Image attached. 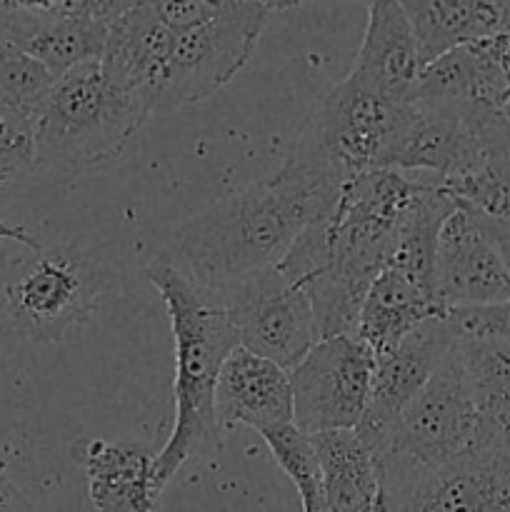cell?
I'll return each instance as SVG.
<instances>
[{
  "instance_id": "16",
  "label": "cell",
  "mask_w": 510,
  "mask_h": 512,
  "mask_svg": "<svg viewBox=\"0 0 510 512\" xmlns=\"http://www.w3.org/2000/svg\"><path fill=\"white\" fill-rule=\"evenodd\" d=\"M420 70L418 38L398 0H373L348 78L390 103H403Z\"/></svg>"
},
{
  "instance_id": "34",
  "label": "cell",
  "mask_w": 510,
  "mask_h": 512,
  "mask_svg": "<svg viewBox=\"0 0 510 512\" xmlns=\"http://www.w3.org/2000/svg\"><path fill=\"white\" fill-rule=\"evenodd\" d=\"M370 512H400V508H398V503L393 500V495H390L383 485H378V493H375L373 505H370Z\"/></svg>"
},
{
  "instance_id": "9",
  "label": "cell",
  "mask_w": 510,
  "mask_h": 512,
  "mask_svg": "<svg viewBox=\"0 0 510 512\" xmlns=\"http://www.w3.org/2000/svg\"><path fill=\"white\" fill-rule=\"evenodd\" d=\"M375 353L358 335L323 338L288 370L293 425L310 435L355 430L368 405Z\"/></svg>"
},
{
  "instance_id": "38",
  "label": "cell",
  "mask_w": 510,
  "mask_h": 512,
  "mask_svg": "<svg viewBox=\"0 0 510 512\" xmlns=\"http://www.w3.org/2000/svg\"><path fill=\"white\" fill-rule=\"evenodd\" d=\"M365 3H368V5H370V3H373V0H365Z\"/></svg>"
},
{
  "instance_id": "12",
  "label": "cell",
  "mask_w": 510,
  "mask_h": 512,
  "mask_svg": "<svg viewBox=\"0 0 510 512\" xmlns=\"http://www.w3.org/2000/svg\"><path fill=\"white\" fill-rule=\"evenodd\" d=\"M458 338V325L453 323L448 310L445 315L420 323L388 355L375 358L373 388L363 418L355 428L373 458H378L400 413L433 378Z\"/></svg>"
},
{
  "instance_id": "13",
  "label": "cell",
  "mask_w": 510,
  "mask_h": 512,
  "mask_svg": "<svg viewBox=\"0 0 510 512\" xmlns=\"http://www.w3.org/2000/svg\"><path fill=\"white\" fill-rule=\"evenodd\" d=\"M15 328L35 343H55L90 310L85 268L70 250L43 253L5 288Z\"/></svg>"
},
{
  "instance_id": "17",
  "label": "cell",
  "mask_w": 510,
  "mask_h": 512,
  "mask_svg": "<svg viewBox=\"0 0 510 512\" xmlns=\"http://www.w3.org/2000/svg\"><path fill=\"white\" fill-rule=\"evenodd\" d=\"M215 408L223 430L245 425L265 433L280 425H293L288 370L238 345L220 368Z\"/></svg>"
},
{
  "instance_id": "10",
  "label": "cell",
  "mask_w": 510,
  "mask_h": 512,
  "mask_svg": "<svg viewBox=\"0 0 510 512\" xmlns=\"http://www.w3.org/2000/svg\"><path fill=\"white\" fill-rule=\"evenodd\" d=\"M210 295L228 310L240 345L283 370H293L323 340L303 285L285 278L278 268Z\"/></svg>"
},
{
  "instance_id": "14",
  "label": "cell",
  "mask_w": 510,
  "mask_h": 512,
  "mask_svg": "<svg viewBox=\"0 0 510 512\" xmlns=\"http://www.w3.org/2000/svg\"><path fill=\"white\" fill-rule=\"evenodd\" d=\"M435 295L445 308L510 300V268L478 215L460 205L440 230Z\"/></svg>"
},
{
  "instance_id": "32",
  "label": "cell",
  "mask_w": 510,
  "mask_h": 512,
  "mask_svg": "<svg viewBox=\"0 0 510 512\" xmlns=\"http://www.w3.org/2000/svg\"><path fill=\"white\" fill-rule=\"evenodd\" d=\"M0 512H35L33 505L28 503L23 493L18 490V485L13 480H8L5 485H0Z\"/></svg>"
},
{
  "instance_id": "27",
  "label": "cell",
  "mask_w": 510,
  "mask_h": 512,
  "mask_svg": "<svg viewBox=\"0 0 510 512\" xmlns=\"http://www.w3.org/2000/svg\"><path fill=\"white\" fill-rule=\"evenodd\" d=\"M260 435L280 470L293 480L303 512H330L323 490V475H320L318 458H315L308 435L300 433L295 425H280Z\"/></svg>"
},
{
  "instance_id": "19",
  "label": "cell",
  "mask_w": 510,
  "mask_h": 512,
  "mask_svg": "<svg viewBox=\"0 0 510 512\" xmlns=\"http://www.w3.org/2000/svg\"><path fill=\"white\" fill-rule=\"evenodd\" d=\"M430 63L460 45L510 33V0H398Z\"/></svg>"
},
{
  "instance_id": "8",
  "label": "cell",
  "mask_w": 510,
  "mask_h": 512,
  "mask_svg": "<svg viewBox=\"0 0 510 512\" xmlns=\"http://www.w3.org/2000/svg\"><path fill=\"white\" fill-rule=\"evenodd\" d=\"M483 420L465 385L455 345L390 430L378 463L430 468L473 448Z\"/></svg>"
},
{
  "instance_id": "24",
  "label": "cell",
  "mask_w": 510,
  "mask_h": 512,
  "mask_svg": "<svg viewBox=\"0 0 510 512\" xmlns=\"http://www.w3.org/2000/svg\"><path fill=\"white\" fill-rule=\"evenodd\" d=\"M330 512H365L378 493V465L355 430L310 435Z\"/></svg>"
},
{
  "instance_id": "31",
  "label": "cell",
  "mask_w": 510,
  "mask_h": 512,
  "mask_svg": "<svg viewBox=\"0 0 510 512\" xmlns=\"http://www.w3.org/2000/svg\"><path fill=\"white\" fill-rule=\"evenodd\" d=\"M475 215H478V220L483 223V228L488 230V235L493 238V243L498 245V250L503 253L505 263H508V268H510V220L485 218V215H480V213H475Z\"/></svg>"
},
{
  "instance_id": "1",
  "label": "cell",
  "mask_w": 510,
  "mask_h": 512,
  "mask_svg": "<svg viewBox=\"0 0 510 512\" xmlns=\"http://www.w3.org/2000/svg\"><path fill=\"white\" fill-rule=\"evenodd\" d=\"M420 180L373 168L345 180L333 208L305 228L280 273L303 285L323 338L358 335V318L373 280L390 265L400 218Z\"/></svg>"
},
{
  "instance_id": "6",
  "label": "cell",
  "mask_w": 510,
  "mask_h": 512,
  "mask_svg": "<svg viewBox=\"0 0 510 512\" xmlns=\"http://www.w3.org/2000/svg\"><path fill=\"white\" fill-rule=\"evenodd\" d=\"M258 0H233L203 23L175 35L155 98V115H168L210 98L243 70L268 23Z\"/></svg>"
},
{
  "instance_id": "25",
  "label": "cell",
  "mask_w": 510,
  "mask_h": 512,
  "mask_svg": "<svg viewBox=\"0 0 510 512\" xmlns=\"http://www.w3.org/2000/svg\"><path fill=\"white\" fill-rule=\"evenodd\" d=\"M455 353L480 420L510 438V343L460 335Z\"/></svg>"
},
{
  "instance_id": "22",
  "label": "cell",
  "mask_w": 510,
  "mask_h": 512,
  "mask_svg": "<svg viewBox=\"0 0 510 512\" xmlns=\"http://www.w3.org/2000/svg\"><path fill=\"white\" fill-rule=\"evenodd\" d=\"M458 208V200L450 198L433 178L420 180L418 193L410 198L408 208L403 210L398 235H395V250L388 268L408 275L418 288L433 295L435 300H438L435 295V255H438L440 230Z\"/></svg>"
},
{
  "instance_id": "21",
  "label": "cell",
  "mask_w": 510,
  "mask_h": 512,
  "mask_svg": "<svg viewBox=\"0 0 510 512\" xmlns=\"http://www.w3.org/2000/svg\"><path fill=\"white\" fill-rule=\"evenodd\" d=\"M448 313L433 295L395 268H385L370 285L358 318V338L370 345L375 358L388 355L420 323Z\"/></svg>"
},
{
  "instance_id": "11",
  "label": "cell",
  "mask_w": 510,
  "mask_h": 512,
  "mask_svg": "<svg viewBox=\"0 0 510 512\" xmlns=\"http://www.w3.org/2000/svg\"><path fill=\"white\" fill-rule=\"evenodd\" d=\"M478 108L403 100L383 168L430 173L435 183L475 173L483 165Z\"/></svg>"
},
{
  "instance_id": "26",
  "label": "cell",
  "mask_w": 510,
  "mask_h": 512,
  "mask_svg": "<svg viewBox=\"0 0 510 512\" xmlns=\"http://www.w3.org/2000/svg\"><path fill=\"white\" fill-rule=\"evenodd\" d=\"M55 80L45 65L0 35V113L18 115L35 125Z\"/></svg>"
},
{
  "instance_id": "37",
  "label": "cell",
  "mask_w": 510,
  "mask_h": 512,
  "mask_svg": "<svg viewBox=\"0 0 510 512\" xmlns=\"http://www.w3.org/2000/svg\"><path fill=\"white\" fill-rule=\"evenodd\" d=\"M8 470H5V463H3V460H0V485H5V483H8Z\"/></svg>"
},
{
  "instance_id": "18",
  "label": "cell",
  "mask_w": 510,
  "mask_h": 512,
  "mask_svg": "<svg viewBox=\"0 0 510 512\" xmlns=\"http://www.w3.org/2000/svg\"><path fill=\"white\" fill-rule=\"evenodd\" d=\"M90 503L98 512H158L163 488L155 478V453L143 443H80Z\"/></svg>"
},
{
  "instance_id": "15",
  "label": "cell",
  "mask_w": 510,
  "mask_h": 512,
  "mask_svg": "<svg viewBox=\"0 0 510 512\" xmlns=\"http://www.w3.org/2000/svg\"><path fill=\"white\" fill-rule=\"evenodd\" d=\"M175 35L178 30L165 25L148 0H140L108 25V38L100 55L105 83L115 93L145 105L150 118L155 115L160 75L173 50Z\"/></svg>"
},
{
  "instance_id": "2",
  "label": "cell",
  "mask_w": 510,
  "mask_h": 512,
  "mask_svg": "<svg viewBox=\"0 0 510 512\" xmlns=\"http://www.w3.org/2000/svg\"><path fill=\"white\" fill-rule=\"evenodd\" d=\"M338 190L318 168L285 155L278 173L183 220L173 240L195 283L220 293L278 268L305 228L333 208Z\"/></svg>"
},
{
  "instance_id": "30",
  "label": "cell",
  "mask_w": 510,
  "mask_h": 512,
  "mask_svg": "<svg viewBox=\"0 0 510 512\" xmlns=\"http://www.w3.org/2000/svg\"><path fill=\"white\" fill-rule=\"evenodd\" d=\"M148 3L153 5L165 25L180 33V30H188L208 20L210 15H215L233 0H148Z\"/></svg>"
},
{
  "instance_id": "20",
  "label": "cell",
  "mask_w": 510,
  "mask_h": 512,
  "mask_svg": "<svg viewBox=\"0 0 510 512\" xmlns=\"http://www.w3.org/2000/svg\"><path fill=\"white\" fill-rule=\"evenodd\" d=\"M0 35L60 78L78 65L100 60L108 25L0 10Z\"/></svg>"
},
{
  "instance_id": "7",
  "label": "cell",
  "mask_w": 510,
  "mask_h": 512,
  "mask_svg": "<svg viewBox=\"0 0 510 512\" xmlns=\"http://www.w3.org/2000/svg\"><path fill=\"white\" fill-rule=\"evenodd\" d=\"M400 512H510V438L483 423L473 448L430 468L378 463Z\"/></svg>"
},
{
  "instance_id": "28",
  "label": "cell",
  "mask_w": 510,
  "mask_h": 512,
  "mask_svg": "<svg viewBox=\"0 0 510 512\" xmlns=\"http://www.w3.org/2000/svg\"><path fill=\"white\" fill-rule=\"evenodd\" d=\"M140 0H0L3 13L43 15V18H75L110 25Z\"/></svg>"
},
{
  "instance_id": "39",
  "label": "cell",
  "mask_w": 510,
  "mask_h": 512,
  "mask_svg": "<svg viewBox=\"0 0 510 512\" xmlns=\"http://www.w3.org/2000/svg\"><path fill=\"white\" fill-rule=\"evenodd\" d=\"M365 512H370V508H368V510H365Z\"/></svg>"
},
{
  "instance_id": "36",
  "label": "cell",
  "mask_w": 510,
  "mask_h": 512,
  "mask_svg": "<svg viewBox=\"0 0 510 512\" xmlns=\"http://www.w3.org/2000/svg\"><path fill=\"white\" fill-rule=\"evenodd\" d=\"M500 113H503V118L510 123V95L503 100V105H500Z\"/></svg>"
},
{
  "instance_id": "3",
  "label": "cell",
  "mask_w": 510,
  "mask_h": 512,
  "mask_svg": "<svg viewBox=\"0 0 510 512\" xmlns=\"http://www.w3.org/2000/svg\"><path fill=\"white\" fill-rule=\"evenodd\" d=\"M145 278L163 298L175 340V423L168 443L155 453V478L165 490L188 460L218 458L223 450L215 383L240 338L228 310L165 255L150 260Z\"/></svg>"
},
{
  "instance_id": "35",
  "label": "cell",
  "mask_w": 510,
  "mask_h": 512,
  "mask_svg": "<svg viewBox=\"0 0 510 512\" xmlns=\"http://www.w3.org/2000/svg\"><path fill=\"white\" fill-rule=\"evenodd\" d=\"M258 3L268 10H290L295 8V5L308 3V0H258Z\"/></svg>"
},
{
  "instance_id": "5",
  "label": "cell",
  "mask_w": 510,
  "mask_h": 512,
  "mask_svg": "<svg viewBox=\"0 0 510 512\" xmlns=\"http://www.w3.org/2000/svg\"><path fill=\"white\" fill-rule=\"evenodd\" d=\"M398 118L400 103L345 78L315 103L288 155L343 185L365 170L383 168Z\"/></svg>"
},
{
  "instance_id": "23",
  "label": "cell",
  "mask_w": 510,
  "mask_h": 512,
  "mask_svg": "<svg viewBox=\"0 0 510 512\" xmlns=\"http://www.w3.org/2000/svg\"><path fill=\"white\" fill-rule=\"evenodd\" d=\"M478 133L483 140V165L463 178L438 183L463 208L485 218L510 220V123L500 108H478Z\"/></svg>"
},
{
  "instance_id": "33",
  "label": "cell",
  "mask_w": 510,
  "mask_h": 512,
  "mask_svg": "<svg viewBox=\"0 0 510 512\" xmlns=\"http://www.w3.org/2000/svg\"><path fill=\"white\" fill-rule=\"evenodd\" d=\"M0 240H13V243H20V245H25V248L35 250V253H40V250H43L38 245V240H35L33 235L23 228V225L5 223V220H0Z\"/></svg>"
},
{
  "instance_id": "4",
  "label": "cell",
  "mask_w": 510,
  "mask_h": 512,
  "mask_svg": "<svg viewBox=\"0 0 510 512\" xmlns=\"http://www.w3.org/2000/svg\"><path fill=\"white\" fill-rule=\"evenodd\" d=\"M148 118L145 105L105 83L100 60L78 65L55 80L35 120L38 165L83 170L108 163L123 153Z\"/></svg>"
},
{
  "instance_id": "29",
  "label": "cell",
  "mask_w": 510,
  "mask_h": 512,
  "mask_svg": "<svg viewBox=\"0 0 510 512\" xmlns=\"http://www.w3.org/2000/svg\"><path fill=\"white\" fill-rule=\"evenodd\" d=\"M35 165V125L18 115L0 113V183L33 173Z\"/></svg>"
}]
</instances>
